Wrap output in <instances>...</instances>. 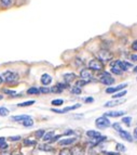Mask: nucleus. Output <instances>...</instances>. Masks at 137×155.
<instances>
[{
  "instance_id": "nucleus-1",
  "label": "nucleus",
  "mask_w": 137,
  "mask_h": 155,
  "mask_svg": "<svg viewBox=\"0 0 137 155\" xmlns=\"http://www.w3.org/2000/svg\"><path fill=\"white\" fill-rule=\"evenodd\" d=\"M110 66H111V72L117 74V75H120L123 72H126L132 64L131 63H127L125 61H120V60H116V61H112L110 63Z\"/></svg>"
},
{
  "instance_id": "nucleus-2",
  "label": "nucleus",
  "mask_w": 137,
  "mask_h": 155,
  "mask_svg": "<svg viewBox=\"0 0 137 155\" xmlns=\"http://www.w3.org/2000/svg\"><path fill=\"white\" fill-rule=\"evenodd\" d=\"M2 80H4V82H7L9 84H13L15 83L17 79H19V75H17L16 73L14 72H11V71H7V72H4L2 74Z\"/></svg>"
},
{
  "instance_id": "nucleus-3",
  "label": "nucleus",
  "mask_w": 137,
  "mask_h": 155,
  "mask_svg": "<svg viewBox=\"0 0 137 155\" xmlns=\"http://www.w3.org/2000/svg\"><path fill=\"white\" fill-rule=\"evenodd\" d=\"M98 79H99V82L106 85V86H110L115 83V78H112L110 76V74L109 73H107V72H103L102 74H99L98 75Z\"/></svg>"
},
{
  "instance_id": "nucleus-4",
  "label": "nucleus",
  "mask_w": 137,
  "mask_h": 155,
  "mask_svg": "<svg viewBox=\"0 0 137 155\" xmlns=\"http://www.w3.org/2000/svg\"><path fill=\"white\" fill-rule=\"evenodd\" d=\"M95 125H96V127L99 129H105V128L110 127L111 124H110V120L107 118L106 116H103V117H99V118H97L95 120Z\"/></svg>"
},
{
  "instance_id": "nucleus-5",
  "label": "nucleus",
  "mask_w": 137,
  "mask_h": 155,
  "mask_svg": "<svg viewBox=\"0 0 137 155\" xmlns=\"http://www.w3.org/2000/svg\"><path fill=\"white\" fill-rule=\"evenodd\" d=\"M88 69L91 71H102L104 69V65L102 63V61L94 59L88 62Z\"/></svg>"
},
{
  "instance_id": "nucleus-6",
  "label": "nucleus",
  "mask_w": 137,
  "mask_h": 155,
  "mask_svg": "<svg viewBox=\"0 0 137 155\" xmlns=\"http://www.w3.org/2000/svg\"><path fill=\"white\" fill-rule=\"evenodd\" d=\"M98 59L99 61H109L112 59V54L108 50H100L98 52Z\"/></svg>"
},
{
  "instance_id": "nucleus-7",
  "label": "nucleus",
  "mask_w": 137,
  "mask_h": 155,
  "mask_svg": "<svg viewBox=\"0 0 137 155\" xmlns=\"http://www.w3.org/2000/svg\"><path fill=\"white\" fill-rule=\"evenodd\" d=\"M80 76L83 80H85V82H88V80H91L93 78V73L91 70H88V69H84V70H82L81 73H80Z\"/></svg>"
},
{
  "instance_id": "nucleus-8",
  "label": "nucleus",
  "mask_w": 137,
  "mask_h": 155,
  "mask_svg": "<svg viewBox=\"0 0 137 155\" xmlns=\"http://www.w3.org/2000/svg\"><path fill=\"white\" fill-rule=\"evenodd\" d=\"M81 106V104H75L72 105V106H67V107H65L63 110H54L53 109L52 111L54 113H59V114H63V113H66V112H69V111H72V110H76V109H79Z\"/></svg>"
},
{
  "instance_id": "nucleus-9",
  "label": "nucleus",
  "mask_w": 137,
  "mask_h": 155,
  "mask_svg": "<svg viewBox=\"0 0 137 155\" xmlns=\"http://www.w3.org/2000/svg\"><path fill=\"white\" fill-rule=\"evenodd\" d=\"M126 86H127V84H121V85H119L117 87H110V88H107L106 89V92H107V93H115V92L123 89L124 87H126Z\"/></svg>"
},
{
  "instance_id": "nucleus-10",
  "label": "nucleus",
  "mask_w": 137,
  "mask_h": 155,
  "mask_svg": "<svg viewBox=\"0 0 137 155\" xmlns=\"http://www.w3.org/2000/svg\"><path fill=\"white\" fill-rule=\"evenodd\" d=\"M125 114L124 111H111V112H106L104 116H108V117H119V116H123Z\"/></svg>"
},
{
  "instance_id": "nucleus-11",
  "label": "nucleus",
  "mask_w": 137,
  "mask_h": 155,
  "mask_svg": "<svg viewBox=\"0 0 137 155\" xmlns=\"http://www.w3.org/2000/svg\"><path fill=\"white\" fill-rule=\"evenodd\" d=\"M41 84L44 85V86H47L52 83V77L49 75V74H43L42 76H41Z\"/></svg>"
},
{
  "instance_id": "nucleus-12",
  "label": "nucleus",
  "mask_w": 137,
  "mask_h": 155,
  "mask_svg": "<svg viewBox=\"0 0 137 155\" xmlns=\"http://www.w3.org/2000/svg\"><path fill=\"white\" fill-rule=\"evenodd\" d=\"M71 153H72V155H84V149H83L82 146H74L72 150H71Z\"/></svg>"
},
{
  "instance_id": "nucleus-13",
  "label": "nucleus",
  "mask_w": 137,
  "mask_h": 155,
  "mask_svg": "<svg viewBox=\"0 0 137 155\" xmlns=\"http://www.w3.org/2000/svg\"><path fill=\"white\" fill-rule=\"evenodd\" d=\"M76 138H67V139H63L58 142L59 145H69V144H72L76 142Z\"/></svg>"
},
{
  "instance_id": "nucleus-14",
  "label": "nucleus",
  "mask_w": 137,
  "mask_h": 155,
  "mask_svg": "<svg viewBox=\"0 0 137 155\" xmlns=\"http://www.w3.org/2000/svg\"><path fill=\"white\" fill-rule=\"evenodd\" d=\"M28 118H31L29 115H17V116H12L11 117V119L12 120H15V122H23V120H25V119H28Z\"/></svg>"
},
{
  "instance_id": "nucleus-15",
  "label": "nucleus",
  "mask_w": 137,
  "mask_h": 155,
  "mask_svg": "<svg viewBox=\"0 0 137 155\" xmlns=\"http://www.w3.org/2000/svg\"><path fill=\"white\" fill-rule=\"evenodd\" d=\"M64 77V80H65V83H67L69 84L70 82H72V80L76 78V75L74 73H68V74H65V75L63 76Z\"/></svg>"
},
{
  "instance_id": "nucleus-16",
  "label": "nucleus",
  "mask_w": 137,
  "mask_h": 155,
  "mask_svg": "<svg viewBox=\"0 0 137 155\" xmlns=\"http://www.w3.org/2000/svg\"><path fill=\"white\" fill-rule=\"evenodd\" d=\"M120 133V136H121V138H123L124 140H126V141H128V142H132L133 141V138H132V136H131L128 132H126V131H121L119 132Z\"/></svg>"
},
{
  "instance_id": "nucleus-17",
  "label": "nucleus",
  "mask_w": 137,
  "mask_h": 155,
  "mask_svg": "<svg viewBox=\"0 0 137 155\" xmlns=\"http://www.w3.org/2000/svg\"><path fill=\"white\" fill-rule=\"evenodd\" d=\"M124 102V100H117V101H110V102H107L105 104V107H112V106H116V105H119L120 103Z\"/></svg>"
},
{
  "instance_id": "nucleus-18",
  "label": "nucleus",
  "mask_w": 137,
  "mask_h": 155,
  "mask_svg": "<svg viewBox=\"0 0 137 155\" xmlns=\"http://www.w3.org/2000/svg\"><path fill=\"white\" fill-rule=\"evenodd\" d=\"M86 136H87V137H91L93 139V138L99 137L100 133L98 131H96V130H88V131H86Z\"/></svg>"
},
{
  "instance_id": "nucleus-19",
  "label": "nucleus",
  "mask_w": 137,
  "mask_h": 155,
  "mask_svg": "<svg viewBox=\"0 0 137 155\" xmlns=\"http://www.w3.org/2000/svg\"><path fill=\"white\" fill-rule=\"evenodd\" d=\"M53 137H54V131H49V132H46V133L43 134L42 140L43 141H50Z\"/></svg>"
},
{
  "instance_id": "nucleus-20",
  "label": "nucleus",
  "mask_w": 137,
  "mask_h": 155,
  "mask_svg": "<svg viewBox=\"0 0 137 155\" xmlns=\"http://www.w3.org/2000/svg\"><path fill=\"white\" fill-rule=\"evenodd\" d=\"M27 93L28 95H39L40 91H39L38 88H36V87H31V88H29L27 90Z\"/></svg>"
},
{
  "instance_id": "nucleus-21",
  "label": "nucleus",
  "mask_w": 137,
  "mask_h": 155,
  "mask_svg": "<svg viewBox=\"0 0 137 155\" xmlns=\"http://www.w3.org/2000/svg\"><path fill=\"white\" fill-rule=\"evenodd\" d=\"M23 143H24V145H26V146H30V145H35L36 144V141L31 140V139H24Z\"/></svg>"
},
{
  "instance_id": "nucleus-22",
  "label": "nucleus",
  "mask_w": 137,
  "mask_h": 155,
  "mask_svg": "<svg viewBox=\"0 0 137 155\" xmlns=\"http://www.w3.org/2000/svg\"><path fill=\"white\" fill-rule=\"evenodd\" d=\"M22 124L25 127H30V126H33L34 125V122H33V119L31 118H28V119H25V120H23L22 122Z\"/></svg>"
},
{
  "instance_id": "nucleus-23",
  "label": "nucleus",
  "mask_w": 137,
  "mask_h": 155,
  "mask_svg": "<svg viewBox=\"0 0 137 155\" xmlns=\"http://www.w3.org/2000/svg\"><path fill=\"white\" fill-rule=\"evenodd\" d=\"M9 113L10 112H9V110L7 107H0V116H2V117L8 116Z\"/></svg>"
},
{
  "instance_id": "nucleus-24",
  "label": "nucleus",
  "mask_w": 137,
  "mask_h": 155,
  "mask_svg": "<svg viewBox=\"0 0 137 155\" xmlns=\"http://www.w3.org/2000/svg\"><path fill=\"white\" fill-rule=\"evenodd\" d=\"M51 103H52V105H55V106H61V105L64 103V101L62 99H56V100H53Z\"/></svg>"
},
{
  "instance_id": "nucleus-25",
  "label": "nucleus",
  "mask_w": 137,
  "mask_h": 155,
  "mask_svg": "<svg viewBox=\"0 0 137 155\" xmlns=\"http://www.w3.org/2000/svg\"><path fill=\"white\" fill-rule=\"evenodd\" d=\"M39 150H41V151H52V147L50 145H46V144H41V145H39Z\"/></svg>"
},
{
  "instance_id": "nucleus-26",
  "label": "nucleus",
  "mask_w": 137,
  "mask_h": 155,
  "mask_svg": "<svg viewBox=\"0 0 137 155\" xmlns=\"http://www.w3.org/2000/svg\"><path fill=\"white\" fill-rule=\"evenodd\" d=\"M44 133H45L44 130H38V131L35 132V136H36V138H37V139H41V138L43 137Z\"/></svg>"
},
{
  "instance_id": "nucleus-27",
  "label": "nucleus",
  "mask_w": 137,
  "mask_h": 155,
  "mask_svg": "<svg viewBox=\"0 0 137 155\" xmlns=\"http://www.w3.org/2000/svg\"><path fill=\"white\" fill-rule=\"evenodd\" d=\"M34 103H35L34 100H31V101H26V102H23V103H19V106H21V107H23V106H29V105H33Z\"/></svg>"
},
{
  "instance_id": "nucleus-28",
  "label": "nucleus",
  "mask_w": 137,
  "mask_h": 155,
  "mask_svg": "<svg viewBox=\"0 0 137 155\" xmlns=\"http://www.w3.org/2000/svg\"><path fill=\"white\" fill-rule=\"evenodd\" d=\"M71 93H74V95H80L81 93V89L79 88V87H72L71 88Z\"/></svg>"
},
{
  "instance_id": "nucleus-29",
  "label": "nucleus",
  "mask_w": 137,
  "mask_h": 155,
  "mask_svg": "<svg viewBox=\"0 0 137 155\" xmlns=\"http://www.w3.org/2000/svg\"><path fill=\"white\" fill-rule=\"evenodd\" d=\"M59 155H72V153H71V151L68 150V149H63V150L59 152Z\"/></svg>"
},
{
  "instance_id": "nucleus-30",
  "label": "nucleus",
  "mask_w": 137,
  "mask_h": 155,
  "mask_svg": "<svg viewBox=\"0 0 137 155\" xmlns=\"http://www.w3.org/2000/svg\"><path fill=\"white\" fill-rule=\"evenodd\" d=\"M3 92H4V93H7V95H9V96H11V97H15V96H16V92H15V91H13V90L3 89Z\"/></svg>"
},
{
  "instance_id": "nucleus-31",
  "label": "nucleus",
  "mask_w": 137,
  "mask_h": 155,
  "mask_svg": "<svg viewBox=\"0 0 137 155\" xmlns=\"http://www.w3.org/2000/svg\"><path fill=\"white\" fill-rule=\"evenodd\" d=\"M50 92H55V93H59V92H62V89L58 88L57 86H54V87H52V88L50 89Z\"/></svg>"
},
{
  "instance_id": "nucleus-32",
  "label": "nucleus",
  "mask_w": 137,
  "mask_h": 155,
  "mask_svg": "<svg viewBox=\"0 0 137 155\" xmlns=\"http://www.w3.org/2000/svg\"><path fill=\"white\" fill-rule=\"evenodd\" d=\"M125 95H126V91L124 90V91H122V92H119V93L114 95V96H112V98H114V99H117V98H121V97L125 96Z\"/></svg>"
},
{
  "instance_id": "nucleus-33",
  "label": "nucleus",
  "mask_w": 137,
  "mask_h": 155,
  "mask_svg": "<svg viewBox=\"0 0 137 155\" xmlns=\"http://www.w3.org/2000/svg\"><path fill=\"white\" fill-rule=\"evenodd\" d=\"M86 83L87 82H85V80H83V79H81V80H78V82L76 83V87H82V86H84V85H86Z\"/></svg>"
},
{
  "instance_id": "nucleus-34",
  "label": "nucleus",
  "mask_w": 137,
  "mask_h": 155,
  "mask_svg": "<svg viewBox=\"0 0 137 155\" xmlns=\"http://www.w3.org/2000/svg\"><path fill=\"white\" fill-rule=\"evenodd\" d=\"M12 1H13V0H0L1 4L4 5V7H8V5H10L12 3Z\"/></svg>"
},
{
  "instance_id": "nucleus-35",
  "label": "nucleus",
  "mask_w": 137,
  "mask_h": 155,
  "mask_svg": "<svg viewBox=\"0 0 137 155\" xmlns=\"http://www.w3.org/2000/svg\"><path fill=\"white\" fill-rule=\"evenodd\" d=\"M122 122H123L124 124H126L127 126H130V124H131V122H132V117H123V119H122Z\"/></svg>"
},
{
  "instance_id": "nucleus-36",
  "label": "nucleus",
  "mask_w": 137,
  "mask_h": 155,
  "mask_svg": "<svg viewBox=\"0 0 137 155\" xmlns=\"http://www.w3.org/2000/svg\"><path fill=\"white\" fill-rule=\"evenodd\" d=\"M112 127H114V129H115V130H117L118 132H120L121 130H122V128H121V126H120V124H119V123L114 124V125H112Z\"/></svg>"
},
{
  "instance_id": "nucleus-37",
  "label": "nucleus",
  "mask_w": 137,
  "mask_h": 155,
  "mask_svg": "<svg viewBox=\"0 0 137 155\" xmlns=\"http://www.w3.org/2000/svg\"><path fill=\"white\" fill-rule=\"evenodd\" d=\"M39 91L41 92V93H49L50 92V89L46 88V87H41V88L39 89Z\"/></svg>"
},
{
  "instance_id": "nucleus-38",
  "label": "nucleus",
  "mask_w": 137,
  "mask_h": 155,
  "mask_svg": "<svg viewBox=\"0 0 137 155\" xmlns=\"http://www.w3.org/2000/svg\"><path fill=\"white\" fill-rule=\"evenodd\" d=\"M117 150H118V151H123V152H124V151L126 150V149H125V146H124L123 144L118 143V144H117Z\"/></svg>"
},
{
  "instance_id": "nucleus-39",
  "label": "nucleus",
  "mask_w": 137,
  "mask_h": 155,
  "mask_svg": "<svg viewBox=\"0 0 137 155\" xmlns=\"http://www.w3.org/2000/svg\"><path fill=\"white\" fill-rule=\"evenodd\" d=\"M20 139H21L20 136H15V137H10V138H9L10 141H19Z\"/></svg>"
},
{
  "instance_id": "nucleus-40",
  "label": "nucleus",
  "mask_w": 137,
  "mask_h": 155,
  "mask_svg": "<svg viewBox=\"0 0 137 155\" xmlns=\"http://www.w3.org/2000/svg\"><path fill=\"white\" fill-rule=\"evenodd\" d=\"M8 147H9V145H8V143H7V142H4L3 144H1V145H0V149H1V150H7Z\"/></svg>"
},
{
  "instance_id": "nucleus-41",
  "label": "nucleus",
  "mask_w": 137,
  "mask_h": 155,
  "mask_svg": "<svg viewBox=\"0 0 137 155\" xmlns=\"http://www.w3.org/2000/svg\"><path fill=\"white\" fill-rule=\"evenodd\" d=\"M132 49H133V50H136V51H137V40H135V41L132 43Z\"/></svg>"
},
{
  "instance_id": "nucleus-42",
  "label": "nucleus",
  "mask_w": 137,
  "mask_h": 155,
  "mask_svg": "<svg viewBox=\"0 0 137 155\" xmlns=\"http://www.w3.org/2000/svg\"><path fill=\"white\" fill-rule=\"evenodd\" d=\"M131 60H132L133 62H137V55L136 54H132V55H131Z\"/></svg>"
},
{
  "instance_id": "nucleus-43",
  "label": "nucleus",
  "mask_w": 137,
  "mask_h": 155,
  "mask_svg": "<svg viewBox=\"0 0 137 155\" xmlns=\"http://www.w3.org/2000/svg\"><path fill=\"white\" fill-rule=\"evenodd\" d=\"M106 155H119V153H114V152H104Z\"/></svg>"
},
{
  "instance_id": "nucleus-44",
  "label": "nucleus",
  "mask_w": 137,
  "mask_h": 155,
  "mask_svg": "<svg viewBox=\"0 0 137 155\" xmlns=\"http://www.w3.org/2000/svg\"><path fill=\"white\" fill-rule=\"evenodd\" d=\"M93 101H94L93 98H86V99H85V102H86V103H90V102H93Z\"/></svg>"
},
{
  "instance_id": "nucleus-45",
  "label": "nucleus",
  "mask_w": 137,
  "mask_h": 155,
  "mask_svg": "<svg viewBox=\"0 0 137 155\" xmlns=\"http://www.w3.org/2000/svg\"><path fill=\"white\" fill-rule=\"evenodd\" d=\"M5 142V138H3V137H0V145L1 144H3Z\"/></svg>"
},
{
  "instance_id": "nucleus-46",
  "label": "nucleus",
  "mask_w": 137,
  "mask_h": 155,
  "mask_svg": "<svg viewBox=\"0 0 137 155\" xmlns=\"http://www.w3.org/2000/svg\"><path fill=\"white\" fill-rule=\"evenodd\" d=\"M0 155H12V154H11L10 152H8V151H4V152H2Z\"/></svg>"
},
{
  "instance_id": "nucleus-47",
  "label": "nucleus",
  "mask_w": 137,
  "mask_h": 155,
  "mask_svg": "<svg viewBox=\"0 0 137 155\" xmlns=\"http://www.w3.org/2000/svg\"><path fill=\"white\" fill-rule=\"evenodd\" d=\"M134 138L136 139V141H137V128L134 130Z\"/></svg>"
},
{
  "instance_id": "nucleus-48",
  "label": "nucleus",
  "mask_w": 137,
  "mask_h": 155,
  "mask_svg": "<svg viewBox=\"0 0 137 155\" xmlns=\"http://www.w3.org/2000/svg\"><path fill=\"white\" fill-rule=\"evenodd\" d=\"M74 133V131H72V130H68V131H66V132H65V134H72Z\"/></svg>"
},
{
  "instance_id": "nucleus-49",
  "label": "nucleus",
  "mask_w": 137,
  "mask_h": 155,
  "mask_svg": "<svg viewBox=\"0 0 137 155\" xmlns=\"http://www.w3.org/2000/svg\"><path fill=\"white\" fill-rule=\"evenodd\" d=\"M2 82H3V80H2V78L0 77V85H1V83H2Z\"/></svg>"
},
{
  "instance_id": "nucleus-50",
  "label": "nucleus",
  "mask_w": 137,
  "mask_h": 155,
  "mask_svg": "<svg viewBox=\"0 0 137 155\" xmlns=\"http://www.w3.org/2000/svg\"><path fill=\"white\" fill-rule=\"evenodd\" d=\"M134 72H135V73H137V66H136L135 69H134Z\"/></svg>"
},
{
  "instance_id": "nucleus-51",
  "label": "nucleus",
  "mask_w": 137,
  "mask_h": 155,
  "mask_svg": "<svg viewBox=\"0 0 137 155\" xmlns=\"http://www.w3.org/2000/svg\"><path fill=\"white\" fill-rule=\"evenodd\" d=\"M16 155H22V154H16Z\"/></svg>"
}]
</instances>
